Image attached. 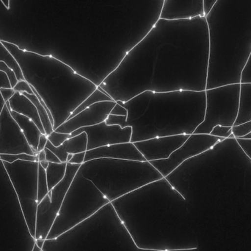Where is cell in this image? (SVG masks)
I'll return each mask as SVG.
<instances>
[{"label": "cell", "mask_w": 251, "mask_h": 251, "mask_svg": "<svg viewBox=\"0 0 251 251\" xmlns=\"http://www.w3.org/2000/svg\"><path fill=\"white\" fill-rule=\"evenodd\" d=\"M209 62L206 16L159 18L99 86L116 102L146 91H206Z\"/></svg>", "instance_id": "cell-1"}, {"label": "cell", "mask_w": 251, "mask_h": 251, "mask_svg": "<svg viewBox=\"0 0 251 251\" xmlns=\"http://www.w3.org/2000/svg\"><path fill=\"white\" fill-rule=\"evenodd\" d=\"M111 203L142 251L199 247L191 208L166 178L149 183Z\"/></svg>", "instance_id": "cell-2"}, {"label": "cell", "mask_w": 251, "mask_h": 251, "mask_svg": "<svg viewBox=\"0 0 251 251\" xmlns=\"http://www.w3.org/2000/svg\"><path fill=\"white\" fill-rule=\"evenodd\" d=\"M127 116L110 114L107 125L130 126L131 142L155 137L191 135L204 119L206 91H146L127 102L117 101Z\"/></svg>", "instance_id": "cell-3"}, {"label": "cell", "mask_w": 251, "mask_h": 251, "mask_svg": "<svg viewBox=\"0 0 251 251\" xmlns=\"http://www.w3.org/2000/svg\"><path fill=\"white\" fill-rule=\"evenodd\" d=\"M205 16L209 35L206 89L241 84L251 53V0H217Z\"/></svg>", "instance_id": "cell-4"}, {"label": "cell", "mask_w": 251, "mask_h": 251, "mask_svg": "<svg viewBox=\"0 0 251 251\" xmlns=\"http://www.w3.org/2000/svg\"><path fill=\"white\" fill-rule=\"evenodd\" d=\"M1 42L17 60L25 81L51 112L54 131L97 88L91 80L56 57L23 50L8 41Z\"/></svg>", "instance_id": "cell-5"}, {"label": "cell", "mask_w": 251, "mask_h": 251, "mask_svg": "<svg viewBox=\"0 0 251 251\" xmlns=\"http://www.w3.org/2000/svg\"><path fill=\"white\" fill-rule=\"evenodd\" d=\"M42 251H143L111 202L69 231L46 239Z\"/></svg>", "instance_id": "cell-6"}, {"label": "cell", "mask_w": 251, "mask_h": 251, "mask_svg": "<svg viewBox=\"0 0 251 251\" xmlns=\"http://www.w3.org/2000/svg\"><path fill=\"white\" fill-rule=\"evenodd\" d=\"M79 170L110 202L164 178L148 161L101 158L84 162Z\"/></svg>", "instance_id": "cell-7"}, {"label": "cell", "mask_w": 251, "mask_h": 251, "mask_svg": "<svg viewBox=\"0 0 251 251\" xmlns=\"http://www.w3.org/2000/svg\"><path fill=\"white\" fill-rule=\"evenodd\" d=\"M110 200L95 184L78 170L47 239H54L69 231L101 209Z\"/></svg>", "instance_id": "cell-8"}, {"label": "cell", "mask_w": 251, "mask_h": 251, "mask_svg": "<svg viewBox=\"0 0 251 251\" xmlns=\"http://www.w3.org/2000/svg\"><path fill=\"white\" fill-rule=\"evenodd\" d=\"M1 162L16 192L29 235L35 239L38 204V161L17 160L13 163Z\"/></svg>", "instance_id": "cell-9"}, {"label": "cell", "mask_w": 251, "mask_h": 251, "mask_svg": "<svg viewBox=\"0 0 251 251\" xmlns=\"http://www.w3.org/2000/svg\"><path fill=\"white\" fill-rule=\"evenodd\" d=\"M240 84L206 89L204 119L193 134H210L216 125L233 127L238 116Z\"/></svg>", "instance_id": "cell-10"}, {"label": "cell", "mask_w": 251, "mask_h": 251, "mask_svg": "<svg viewBox=\"0 0 251 251\" xmlns=\"http://www.w3.org/2000/svg\"><path fill=\"white\" fill-rule=\"evenodd\" d=\"M80 166V165L67 163L64 178L38 203L35 239H47L61 208L66 193Z\"/></svg>", "instance_id": "cell-11"}, {"label": "cell", "mask_w": 251, "mask_h": 251, "mask_svg": "<svg viewBox=\"0 0 251 251\" xmlns=\"http://www.w3.org/2000/svg\"><path fill=\"white\" fill-rule=\"evenodd\" d=\"M224 139H225L211 134H193L168 159L149 162L165 178L187 159L209 150Z\"/></svg>", "instance_id": "cell-12"}, {"label": "cell", "mask_w": 251, "mask_h": 251, "mask_svg": "<svg viewBox=\"0 0 251 251\" xmlns=\"http://www.w3.org/2000/svg\"><path fill=\"white\" fill-rule=\"evenodd\" d=\"M20 153L38 155L29 145L5 103L0 114V154Z\"/></svg>", "instance_id": "cell-13"}, {"label": "cell", "mask_w": 251, "mask_h": 251, "mask_svg": "<svg viewBox=\"0 0 251 251\" xmlns=\"http://www.w3.org/2000/svg\"><path fill=\"white\" fill-rule=\"evenodd\" d=\"M82 132L86 133L88 137L87 150H90L110 144L129 142L132 129L130 126L122 128L120 125H107L104 121L92 126L79 128L72 132L71 137Z\"/></svg>", "instance_id": "cell-14"}, {"label": "cell", "mask_w": 251, "mask_h": 251, "mask_svg": "<svg viewBox=\"0 0 251 251\" xmlns=\"http://www.w3.org/2000/svg\"><path fill=\"white\" fill-rule=\"evenodd\" d=\"M116 104V102L115 100L95 103L79 112L73 117L69 118L54 131L71 134L79 128L92 126L104 122Z\"/></svg>", "instance_id": "cell-15"}, {"label": "cell", "mask_w": 251, "mask_h": 251, "mask_svg": "<svg viewBox=\"0 0 251 251\" xmlns=\"http://www.w3.org/2000/svg\"><path fill=\"white\" fill-rule=\"evenodd\" d=\"M190 135L165 136L134 142L137 150L148 162L169 158L171 153L181 147Z\"/></svg>", "instance_id": "cell-16"}, {"label": "cell", "mask_w": 251, "mask_h": 251, "mask_svg": "<svg viewBox=\"0 0 251 251\" xmlns=\"http://www.w3.org/2000/svg\"><path fill=\"white\" fill-rule=\"evenodd\" d=\"M204 16V0H163L159 18L184 19Z\"/></svg>", "instance_id": "cell-17"}, {"label": "cell", "mask_w": 251, "mask_h": 251, "mask_svg": "<svg viewBox=\"0 0 251 251\" xmlns=\"http://www.w3.org/2000/svg\"><path fill=\"white\" fill-rule=\"evenodd\" d=\"M127 159V160L146 161L143 155L137 150L134 143H119L87 150L85 162L92 159Z\"/></svg>", "instance_id": "cell-18"}, {"label": "cell", "mask_w": 251, "mask_h": 251, "mask_svg": "<svg viewBox=\"0 0 251 251\" xmlns=\"http://www.w3.org/2000/svg\"><path fill=\"white\" fill-rule=\"evenodd\" d=\"M87 146L88 137L86 133L82 132L68 139L59 147H54L48 140L46 147L51 150L59 158L60 162H67V156L69 153L75 154L81 152H86Z\"/></svg>", "instance_id": "cell-19"}, {"label": "cell", "mask_w": 251, "mask_h": 251, "mask_svg": "<svg viewBox=\"0 0 251 251\" xmlns=\"http://www.w3.org/2000/svg\"><path fill=\"white\" fill-rule=\"evenodd\" d=\"M8 102L11 111L17 112L32 119L41 130V133L46 134L36 107L25 94L16 91L14 95L9 100Z\"/></svg>", "instance_id": "cell-20"}, {"label": "cell", "mask_w": 251, "mask_h": 251, "mask_svg": "<svg viewBox=\"0 0 251 251\" xmlns=\"http://www.w3.org/2000/svg\"><path fill=\"white\" fill-rule=\"evenodd\" d=\"M10 113L20 127L21 130L23 132L25 137H26L30 147L33 149L34 151L37 152L38 141H39L40 137L42 134L41 130L37 126L36 124L27 116H24L17 112H13V111H10Z\"/></svg>", "instance_id": "cell-21"}, {"label": "cell", "mask_w": 251, "mask_h": 251, "mask_svg": "<svg viewBox=\"0 0 251 251\" xmlns=\"http://www.w3.org/2000/svg\"><path fill=\"white\" fill-rule=\"evenodd\" d=\"M249 122H251V83H241L238 116L234 126Z\"/></svg>", "instance_id": "cell-22"}, {"label": "cell", "mask_w": 251, "mask_h": 251, "mask_svg": "<svg viewBox=\"0 0 251 251\" xmlns=\"http://www.w3.org/2000/svg\"><path fill=\"white\" fill-rule=\"evenodd\" d=\"M66 167H67V162H60V163L49 162L48 167L46 169V175H47V184H48L50 191L64 178L66 175Z\"/></svg>", "instance_id": "cell-23"}, {"label": "cell", "mask_w": 251, "mask_h": 251, "mask_svg": "<svg viewBox=\"0 0 251 251\" xmlns=\"http://www.w3.org/2000/svg\"><path fill=\"white\" fill-rule=\"evenodd\" d=\"M111 100H113L110 97V95H109L106 91H104L101 87L98 85L97 89H96L91 95L88 96V97L75 109V112L72 113V115H71L69 118L73 117L74 116L77 114L79 112L85 110V109L90 107V106H92V105L95 104V103H99V102L111 101Z\"/></svg>", "instance_id": "cell-24"}, {"label": "cell", "mask_w": 251, "mask_h": 251, "mask_svg": "<svg viewBox=\"0 0 251 251\" xmlns=\"http://www.w3.org/2000/svg\"><path fill=\"white\" fill-rule=\"evenodd\" d=\"M22 94H25L35 105L37 111H38L40 119H41V123H42L44 131H45L46 135H50L54 131V128H53V124L51 123V120H50V116H49L48 112H47V109L41 104V102L39 101V100H38V97H37L35 94H30L26 92L22 93Z\"/></svg>", "instance_id": "cell-25"}, {"label": "cell", "mask_w": 251, "mask_h": 251, "mask_svg": "<svg viewBox=\"0 0 251 251\" xmlns=\"http://www.w3.org/2000/svg\"><path fill=\"white\" fill-rule=\"evenodd\" d=\"M0 61L5 63L14 72L18 81L25 80L19 63L15 58L14 56L2 44L1 40H0Z\"/></svg>", "instance_id": "cell-26"}, {"label": "cell", "mask_w": 251, "mask_h": 251, "mask_svg": "<svg viewBox=\"0 0 251 251\" xmlns=\"http://www.w3.org/2000/svg\"><path fill=\"white\" fill-rule=\"evenodd\" d=\"M49 187L47 184L46 169L41 167L38 162V203H39L46 195L48 194Z\"/></svg>", "instance_id": "cell-27"}, {"label": "cell", "mask_w": 251, "mask_h": 251, "mask_svg": "<svg viewBox=\"0 0 251 251\" xmlns=\"http://www.w3.org/2000/svg\"><path fill=\"white\" fill-rule=\"evenodd\" d=\"M0 158H1V161L8 162V163H13V162L17 160L30 161V162L38 161V155L37 156H32V155L26 154V153L0 154Z\"/></svg>", "instance_id": "cell-28"}, {"label": "cell", "mask_w": 251, "mask_h": 251, "mask_svg": "<svg viewBox=\"0 0 251 251\" xmlns=\"http://www.w3.org/2000/svg\"><path fill=\"white\" fill-rule=\"evenodd\" d=\"M69 138H71V134L57 132L55 131H53L50 135L47 136L49 141L54 147H59Z\"/></svg>", "instance_id": "cell-29"}, {"label": "cell", "mask_w": 251, "mask_h": 251, "mask_svg": "<svg viewBox=\"0 0 251 251\" xmlns=\"http://www.w3.org/2000/svg\"><path fill=\"white\" fill-rule=\"evenodd\" d=\"M233 127L225 126V125H216L214 127L210 134L215 137H221V138H230L233 134Z\"/></svg>", "instance_id": "cell-30"}, {"label": "cell", "mask_w": 251, "mask_h": 251, "mask_svg": "<svg viewBox=\"0 0 251 251\" xmlns=\"http://www.w3.org/2000/svg\"><path fill=\"white\" fill-rule=\"evenodd\" d=\"M12 88L8 76L5 72H2V71H0V88ZM5 103L6 102L4 101L1 92H0V114H1V111H2Z\"/></svg>", "instance_id": "cell-31"}, {"label": "cell", "mask_w": 251, "mask_h": 251, "mask_svg": "<svg viewBox=\"0 0 251 251\" xmlns=\"http://www.w3.org/2000/svg\"><path fill=\"white\" fill-rule=\"evenodd\" d=\"M232 130L233 134L235 138H240L248 133L251 132V122L237 125V126H233Z\"/></svg>", "instance_id": "cell-32"}, {"label": "cell", "mask_w": 251, "mask_h": 251, "mask_svg": "<svg viewBox=\"0 0 251 251\" xmlns=\"http://www.w3.org/2000/svg\"><path fill=\"white\" fill-rule=\"evenodd\" d=\"M0 71H2V72H5L7 74L9 80H10L11 87L13 88L18 82V80L16 78L14 72L5 63L2 61H0Z\"/></svg>", "instance_id": "cell-33"}, {"label": "cell", "mask_w": 251, "mask_h": 251, "mask_svg": "<svg viewBox=\"0 0 251 251\" xmlns=\"http://www.w3.org/2000/svg\"><path fill=\"white\" fill-rule=\"evenodd\" d=\"M13 88L15 91H18V92H26L30 94H34L32 88H31V85L25 80L18 81L17 84L15 85Z\"/></svg>", "instance_id": "cell-34"}, {"label": "cell", "mask_w": 251, "mask_h": 251, "mask_svg": "<svg viewBox=\"0 0 251 251\" xmlns=\"http://www.w3.org/2000/svg\"><path fill=\"white\" fill-rule=\"evenodd\" d=\"M241 83H251V53L242 72Z\"/></svg>", "instance_id": "cell-35"}, {"label": "cell", "mask_w": 251, "mask_h": 251, "mask_svg": "<svg viewBox=\"0 0 251 251\" xmlns=\"http://www.w3.org/2000/svg\"><path fill=\"white\" fill-rule=\"evenodd\" d=\"M239 144L241 146L245 153L251 159V139H243L236 138Z\"/></svg>", "instance_id": "cell-36"}, {"label": "cell", "mask_w": 251, "mask_h": 251, "mask_svg": "<svg viewBox=\"0 0 251 251\" xmlns=\"http://www.w3.org/2000/svg\"><path fill=\"white\" fill-rule=\"evenodd\" d=\"M127 113H128L127 109L124 107L123 106H122V105L118 103L117 102H116V106L113 107L111 112H110V114L117 115V116H127Z\"/></svg>", "instance_id": "cell-37"}, {"label": "cell", "mask_w": 251, "mask_h": 251, "mask_svg": "<svg viewBox=\"0 0 251 251\" xmlns=\"http://www.w3.org/2000/svg\"><path fill=\"white\" fill-rule=\"evenodd\" d=\"M85 154H86V152L75 153V154L73 155L72 159L69 161V163L75 164V165H82L85 162Z\"/></svg>", "instance_id": "cell-38"}, {"label": "cell", "mask_w": 251, "mask_h": 251, "mask_svg": "<svg viewBox=\"0 0 251 251\" xmlns=\"http://www.w3.org/2000/svg\"><path fill=\"white\" fill-rule=\"evenodd\" d=\"M0 92H1L4 101L7 102L14 95L16 91L13 88H0Z\"/></svg>", "instance_id": "cell-39"}, {"label": "cell", "mask_w": 251, "mask_h": 251, "mask_svg": "<svg viewBox=\"0 0 251 251\" xmlns=\"http://www.w3.org/2000/svg\"><path fill=\"white\" fill-rule=\"evenodd\" d=\"M44 151H45L46 153V160L49 162H52V163H60V160L59 159V158L53 153L51 150H50V149L47 148L45 147L44 148Z\"/></svg>", "instance_id": "cell-40"}, {"label": "cell", "mask_w": 251, "mask_h": 251, "mask_svg": "<svg viewBox=\"0 0 251 251\" xmlns=\"http://www.w3.org/2000/svg\"><path fill=\"white\" fill-rule=\"evenodd\" d=\"M47 141H48V139H47V136L46 134H42L40 137L39 141H38V148H37V152L41 151V150H44V148L47 145Z\"/></svg>", "instance_id": "cell-41"}, {"label": "cell", "mask_w": 251, "mask_h": 251, "mask_svg": "<svg viewBox=\"0 0 251 251\" xmlns=\"http://www.w3.org/2000/svg\"><path fill=\"white\" fill-rule=\"evenodd\" d=\"M217 0H204V13L205 16L209 13L213 4Z\"/></svg>", "instance_id": "cell-42"}, {"label": "cell", "mask_w": 251, "mask_h": 251, "mask_svg": "<svg viewBox=\"0 0 251 251\" xmlns=\"http://www.w3.org/2000/svg\"><path fill=\"white\" fill-rule=\"evenodd\" d=\"M38 162H41V161L46 160V153L44 150H41V151L38 152Z\"/></svg>", "instance_id": "cell-43"}, {"label": "cell", "mask_w": 251, "mask_h": 251, "mask_svg": "<svg viewBox=\"0 0 251 251\" xmlns=\"http://www.w3.org/2000/svg\"><path fill=\"white\" fill-rule=\"evenodd\" d=\"M35 243L38 245V247L42 249L44 243H45V240H44V239H35Z\"/></svg>", "instance_id": "cell-44"}, {"label": "cell", "mask_w": 251, "mask_h": 251, "mask_svg": "<svg viewBox=\"0 0 251 251\" xmlns=\"http://www.w3.org/2000/svg\"><path fill=\"white\" fill-rule=\"evenodd\" d=\"M39 162L40 165H41V167H42L44 169H47V168L48 167L49 162H47V160L41 161V162Z\"/></svg>", "instance_id": "cell-45"}, {"label": "cell", "mask_w": 251, "mask_h": 251, "mask_svg": "<svg viewBox=\"0 0 251 251\" xmlns=\"http://www.w3.org/2000/svg\"><path fill=\"white\" fill-rule=\"evenodd\" d=\"M32 251H42V249L41 248L38 247V245L36 243H34L32 249Z\"/></svg>", "instance_id": "cell-46"}, {"label": "cell", "mask_w": 251, "mask_h": 251, "mask_svg": "<svg viewBox=\"0 0 251 251\" xmlns=\"http://www.w3.org/2000/svg\"><path fill=\"white\" fill-rule=\"evenodd\" d=\"M240 139H251V132L248 133L246 135L240 137Z\"/></svg>", "instance_id": "cell-47"}, {"label": "cell", "mask_w": 251, "mask_h": 251, "mask_svg": "<svg viewBox=\"0 0 251 251\" xmlns=\"http://www.w3.org/2000/svg\"><path fill=\"white\" fill-rule=\"evenodd\" d=\"M7 9H10V0H1Z\"/></svg>", "instance_id": "cell-48"}, {"label": "cell", "mask_w": 251, "mask_h": 251, "mask_svg": "<svg viewBox=\"0 0 251 251\" xmlns=\"http://www.w3.org/2000/svg\"><path fill=\"white\" fill-rule=\"evenodd\" d=\"M73 155L72 153H69L67 156V163H69V161L71 160V159H72V157H73Z\"/></svg>", "instance_id": "cell-49"}, {"label": "cell", "mask_w": 251, "mask_h": 251, "mask_svg": "<svg viewBox=\"0 0 251 251\" xmlns=\"http://www.w3.org/2000/svg\"><path fill=\"white\" fill-rule=\"evenodd\" d=\"M0 161H1V158H0Z\"/></svg>", "instance_id": "cell-50"}]
</instances>
